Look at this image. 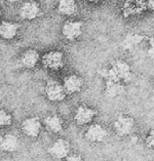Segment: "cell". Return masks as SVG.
<instances>
[{"mask_svg":"<svg viewBox=\"0 0 154 161\" xmlns=\"http://www.w3.org/2000/svg\"><path fill=\"white\" fill-rule=\"evenodd\" d=\"M96 114H97V112H96V110L94 108L82 105L77 108V109L75 111L74 119L77 124L85 125V124H88V123L92 122L94 117L96 116Z\"/></svg>","mask_w":154,"mask_h":161,"instance_id":"9","label":"cell"},{"mask_svg":"<svg viewBox=\"0 0 154 161\" xmlns=\"http://www.w3.org/2000/svg\"><path fill=\"white\" fill-rule=\"evenodd\" d=\"M22 130L24 131V133L31 138H36L40 133L41 130V122L40 119L33 116L26 118L23 123H22Z\"/></svg>","mask_w":154,"mask_h":161,"instance_id":"11","label":"cell"},{"mask_svg":"<svg viewBox=\"0 0 154 161\" xmlns=\"http://www.w3.org/2000/svg\"><path fill=\"white\" fill-rule=\"evenodd\" d=\"M85 137L91 143H102L107 137V132L100 124H92L86 131Z\"/></svg>","mask_w":154,"mask_h":161,"instance_id":"10","label":"cell"},{"mask_svg":"<svg viewBox=\"0 0 154 161\" xmlns=\"http://www.w3.org/2000/svg\"><path fill=\"white\" fill-rule=\"evenodd\" d=\"M100 76L105 81L115 80L122 83H129L133 79V72L130 65L123 60H116L111 63L110 68L99 69Z\"/></svg>","mask_w":154,"mask_h":161,"instance_id":"1","label":"cell"},{"mask_svg":"<svg viewBox=\"0 0 154 161\" xmlns=\"http://www.w3.org/2000/svg\"><path fill=\"white\" fill-rule=\"evenodd\" d=\"M20 142L16 135L6 134L0 138V148L7 153H14L19 148Z\"/></svg>","mask_w":154,"mask_h":161,"instance_id":"16","label":"cell"},{"mask_svg":"<svg viewBox=\"0 0 154 161\" xmlns=\"http://www.w3.org/2000/svg\"><path fill=\"white\" fill-rule=\"evenodd\" d=\"M83 84L84 81L79 75L71 74L64 78L63 86L66 95H72L74 93L79 92L83 87Z\"/></svg>","mask_w":154,"mask_h":161,"instance_id":"12","label":"cell"},{"mask_svg":"<svg viewBox=\"0 0 154 161\" xmlns=\"http://www.w3.org/2000/svg\"><path fill=\"white\" fill-rule=\"evenodd\" d=\"M125 92V86L124 83L120 81L115 80H107L105 81V88H104V94L107 98L113 99L121 96Z\"/></svg>","mask_w":154,"mask_h":161,"instance_id":"14","label":"cell"},{"mask_svg":"<svg viewBox=\"0 0 154 161\" xmlns=\"http://www.w3.org/2000/svg\"><path fill=\"white\" fill-rule=\"evenodd\" d=\"M9 2H11V3H15V2H18L19 0H8Z\"/></svg>","mask_w":154,"mask_h":161,"instance_id":"26","label":"cell"},{"mask_svg":"<svg viewBox=\"0 0 154 161\" xmlns=\"http://www.w3.org/2000/svg\"><path fill=\"white\" fill-rule=\"evenodd\" d=\"M65 161H84V160L79 154H71L66 157Z\"/></svg>","mask_w":154,"mask_h":161,"instance_id":"23","label":"cell"},{"mask_svg":"<svg viewBox=\"0 0 154 161\" xmlns=\"http://www.w3.org/2000/svg\"><path fill=\"white\" fill-rule=\"evenodd\" d=\"M135 119L132 116L120 114L113 123L114 130L120 137H126L130 135L135 128Z\"/></svg>","mask_w":154,"mask_h":161,"instance_id":"3","label":"cell"},{"mask_svg":"<svg viewBox=\"0 0 154 161\" xmlns=\"http://www.w3.org/2000/svg\"><path fill=\"white\" fill-rule=\"evenodd\" d=\"M45 94L47 99L52 102H62L66 96L63 86L55 80H50L47 82L45 86Z\"/></svg>","mask_w":154,"mask_h":161,"instance_id":"5","label":"cell"},{"mask_svg":"<svg viewBox=\"0 0 154 161\" xmlns=\"http://www.w3.org/2000/svg\"><path fill=\"white\" fill-rule=\"evenodd\" d=\"M39 61V53L34 49H28L21 56L20 63L25 69H33Z\"/></svg>","mask_w":154,"mask_h":161,"instance_id":"17","label":"cell"},{"mask_svg":"<svg viewBox=\"0 0 154 161\" xmlns=\"http://www.w3.org/2000/svg\"><path fill=\"white\" fill-rule=\"evenodd\" d=\"M87 1L90 3H93V4H98V3H101L102 1H103V0H87Z\"/></svg>","mask_w":154,"mask_h":161,"instance_id":"25","label":"cell"},{"mask_svg":"<svg viewBox=\"0 0 154 161\" xmlns=\"http://www.w3.org/2000/svg\"><path fill=\"white\" fill-rule=\"evenodd\" d=\"M144 39H146V37L141 34L135 33V32L128 33L123 38V40L121 42V46H122L123 50L132 51L134 49H136L140 44H141Z\"/></svg>","mask_w":154,"mask_h":161,"instance_id":"15","label":"cell"},{"mask_svg":"<svg viewBox=\"0 0 154 161\" xmlns=\"http://www.w3.org/2000/svg\"><path fill=\"white\" fill-rule=\"evenodd\" d=\"M62 33L65 39L74 41L78 39L83 33V22L81 21H67L62 27Z\"/></svg>","mask_w":154,"mask_h":161,"instance_id":"4","label":"cell"},{"mask_svg":"<svg viewBox=\"0 0 154 161\" xmlns=\"http://www.w3.org/2000/svg\"><path fill=\"white\" fill-rule=\"evenodd\" d=\"M46 129L51 133L59 134L63 132V120L58 115H49L44 119Z\"/></svg>","mask_w":154,"mask_h":161,"instance_id":"19","label":"cell"},{"mask_svg":"<svg viewBox=\"0 0 154 161\" xmlns=\"http://www.w3.org/2000/svg\"><path fill=\"white\" fill-rule=\"evenodd\" d=\"M148 48L146 50V55L149 58H154V37H149L147 38Z\"/></svg>","mask_w":154,"mask_h":161,"instance_id":"21","label":"cell"},{"mask_svg":"<svg viewBox=\"0 0 154 161\" xmlns=\"http://www.w3.org/2000/svg\"><path fill=\"white\" fill-rule=\"evenodd\" d=\"M20 27L21 25L17 23L3 21L0 24V36H1L3 39L11 40L17 36Z\"/></svg>","mask_w":154,"mask_h":161,"instance_id":"13","label":"cell"},{"mask_svg":"<svg viewBox=\"0 0 154 161\" xmlns=\"http://www.w3.org/2000/svg\"><path fill=\"white\" fill-rule=\"evenodd\" d=\"M42 15L41 8L37 2L28 1L22 5L20 9V16L23 20L32 21L36 18H39Z\"/></svg>","mask_w":154,"mask_h":161,"instance_id":"8","label":"cell"},{"mask_svg":"<svg viewBox=\"0 0 154 161\" xmlns=\"http://www.w3.org/2000/svg\"><path fill=\"white\" fill-rule=\"evenodd\" d=\"M0 15H1V12H0Z\"/></svg>","mask_w":154,"mask_h":161,"instance_id":"27","label":"cell"},{"mask_svg":"<svg viewBox=\"0 0 154 161\" xmlns=\"http://www.w3.org/2000/svg\"><path fill=\"white\" fill-rule=\"evenodd\" d=\"M146 144L149 148L154 149V129H151L149 131V133L146 139Z\"/></svg>","mask_w":154,"mask_h":161,"instance_id":"22","label":"cell"},{"mask_svg":"<svg viewBox=\"0 0 154 161\" xmlns=\"http://www.w3.org/2000/svg\"><path fill=\"white\" fill-rule=\"evenodd\" d=\"M77 3L75 0H60L58 4V13L63 16H72L77 12Z\"/></svg>","mask_w":154,"mask_h":161,"instance_id":"18","label":"cell"},{"mask_svg":"<svg viewBox=\"0 0 154 161\" xmlns=\"http://www.w3.org/2000/svg\"><path fill=\"white\" fill-rule=\"evenodd\" d=\"M146 10V0H124L121 9L124 18L137 17L143 14Z\"/></svg>","mask_w":154,"mask_h":161,"instance_id":"2","label":"cell"},{"mask_svg":"<svg viewBox=\"0 0 154 161\" xmlns=\"http://www.w3.org/2000/svg\"><path fill=\"white\" fill-rule=\"evenodd\" d=\"M42 64L45 69L59 70L63 68V54L60 51H51L42 57Z\"/></svg>","mask_w":154,"mask_h":161,"instance_id":"6","label":"cell"},{"mask_svg":"<svg viewBox=\"0 0 154 161\" xmlns=\"http://www.w3.org/2000/svg\"><path fill=\"white\" fill-rule=\"evenodd\" d=\"M12 124V116L5 110H0V129Z\"/></svg>","mask_w":154,"mask_h":161,"instance_id":"20","label":"cell"},{"mask_svg":"<svg viewBox=\"0 0 154 161\" xmlns=\"http://www.w3.org/2000/svg\"><path fill=\"white\" fill-rule=\"evenodd\" d=\"M146 4H147V9L154 12V0H146Z\"/></svg>","mask_w":154,"mask_h":161,"instance_id":"24","label":"cell"},{"mask_svg":"<svg viewBox=\"0 0 154 161\" xmlns=\"http://www.w3.org/2000/svg\"><path fill=\"white\" fill-rule=\"evenodd\" d=\"M70 150V145L67 141L63 139L57 140L55 143L49 147L48 153L56 159H63L69 156Z\"/></svg>","mask_w":154,"mask_h":161,"instance_id":"7","label":"cell"}]
</instances>
